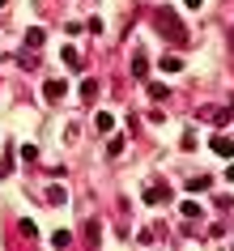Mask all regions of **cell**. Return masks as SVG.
<instances>
[{
    "instance_id": "9",
    "label": "cell",
    "mask_w": 234,
    "mask_h": 251,
    "mask_svg": "<svg viewBox=\"0 0 234 251\" xmlns=\"http://www.w3.org/2000/svg\"><path fill=\"white\" fill-rule=\"evenodd\" d=\"M183 9H200V0H183Z\"/></svg>"
},
{
    "instance_id": "5",
    "label": "cell",
    "mask_w": 234,
    "mask_h": 251,
    "mask_svg": "<svg viewBox=\"0 0 234 251\" xmlns=\"http://www.w3.org/2000/svg\"><path fill=\"white\" fill-rule=\"evenodd\" d=\"M94 94H98V85H94V81H81V98H85V102H94Z\"/></svg>"
},
{
    "instance_id": "8",
    "label": "cell",
    "mask_w": 234,
    "mask_h": 251,
    "mask_svg": "<svg viewBox=\"0 0 234 251\" xmlns=\"http://www.w3.org/2000/svg\"><path fill=\"white\" fill-rule=\"evenodd\" d=\"M52 247H68V230H55V234H52Z\"/></svg>"
},
{
    "instance_id": "7",
    "label": "cell",
    "mask_w": 234,
    "mask_h": 251,
    "mask_svg": "<svg viewBox=\"0 0 234 251\" xmlns=\"http://www.w3.org/2000/svg\"><path fill=\"white\" fill-rule=\"evenodd\" d=\"M145 200H149V204H157V200H166V187H149V192H145Z\"/></svg>"
},
{
    "instance_id": "10",
    "label": "cell",
    "mask_w": 234,
    "mask_h": 251,
    "mask_svg": "<svg viewBox=\"0 0 234 251\" xmlns=\"http://www.w3.org/2000/svg\"><path fill=\"white\" fill-rule=\"evenodd\" d=\"M226 179H230V183H234V162H230V171H226Z\"/></svg>"
},
{
    "instance_id": "1",
    "label": "cell",
    "mask_w": 234,
    "mask_h": 251,
    "mask_svg": "<svg viewBox=\"0 0 234 251\" xmlns=\"http://www.w3.org/2000/svg\"><path fill=\"white\" fill-rule=\"evenodd\" d=\"M213 153L217 158H234V141L230 136H213Z\"/></svg>"
},
{
    "instance_id": "2",
    "label": "cell",
    "mask_w": 234,
    "mask_h": 251,
    "mask_svg": "<svg viewBox=\"0 0 234 251\" xmlns=\"http://www.w3.org/2000/svg\"><path fill=\"white\" fill-rule=\"evenodd\" d=\"M43 94H47L52 102H60V98L68 94V85H64V81H47V85H43Z\"/></svg>"
},
{
    "instance_id": "6",
    "label": "cell",
    "mask_w": 234,
    "mask_h": 251,
    "mask_svg": "<svg viewBox=\"0 0 234 251\" xmlns=\"http://www.w3.org/2000/svg\"><path fill=\"white\" fill-rule=\"evenodd\" d=\"M149 98H154V102H162V98H166V85H162V81H154V85H149Z\"/></svg>"
},
{
    "instance_id": "3",
    "label": "cell",
    "mask_w": 234,
    "mask_h": 251,
    "mask_svg": "<svg viewBox=\"0 0 234 251\" xmlns=\"http://www.w3.org/2000/svg\"><path fill=\"white\" fill-rule=\"evenodd\" d=\"M94 128H98V132H115V115L98 111V115H94Z\"/></svg>"
},
{
    "instance_id": "4",
    "label": "cell",
    "mask_w": 234,
    "mask_h": 251,
    "mask_svg": "<svg viewBox=\"0 0 234 251\" xmlns=\"http://www.w3.org/2000/svg\"><path fill=\"white\" fill-rule=\"evenodd\" d=\"M179 68H183L179 55H162V73H179Z\"/></svg>"
}]
</instances>
